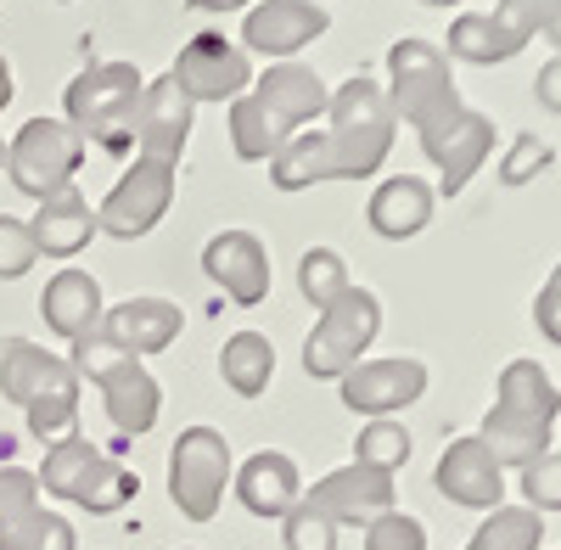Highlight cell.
<instances>
[{
  "label": "cell",
  "instance_id": "obj_1",
  "mask_svg": "<svg viewBox=\"0 0 561 550\" xmlns=\"http://www.w3.org/2000/svg\"><path fill=\"white\" fill-rule=\"evenodd\" d=\"M556 416H561V393L556 382L545 377L539 359H511L500 371V393H494V410L483 416V444L500 467H528L550 449V433H556Z\"/></svg>",
  "mask_w": 561,
  "mask_h": 550
},
{
  "label": "cell",
  "instance_id": "obj_2",
  "mask_svg": "<svg viewBox=\"0 0 561 550\" xmlns=\"http://www.w3.org/2000/svg\"><path fill=\"white\" fill-rule=\"evenodd\" d=\"M325 163H332V180H370L388 152H393V102L388 90L370 79V73H354L332 90V107H325Z\"/></svg>",
  "mask_w": 561,
  "mask_h": 550
},
{
  "label": "cell",
  "instance_id": "obj_3",
  "mask_svg": "<svg viewBox=\"0 0 561 550\" xmlns=\"http://www.w3.org/2000/svg\"><path fill=\"white\" fill-rule=\"evenodd\" d=\"M0 393H7L34 438H68L79 422V371L68 359L45 354L39 343L23 337H0Z\"/></svg>",
  "mask_w": 561,
  "mask_h": 550
},
{
  "label": "cell",
  "instance_id": "obj_4",
  "mask_svg": "<svg viewBox=\"0 0 561 550\" xmlns=\"http://www.w3.org/2000/svg\"><path fill=\"white\" fill-rule=\"evenodd\" d=\"M388 102H393V118L415 124L421 147L438 141L444 129H455L460 113H466L455 73H449V57L433 39H415V34L388 51Z\"/></svg>",
  "mask_w": 561,
  "mask_h": 550
},
{
  "label": "cell",
  "instance_id": "obj_5",
  "mask_svg": "<svg viewBox=\"0 0 561 550\" xmlns=\"http://www.w3.org/2000/svg\"><path fill=\"white\" fill-rule=\"evenodd\" d=\"M68 365L79 371V382H96V388H102V404H107V416H113L118 433L140 438V433H152V427H158V410H163L158 377H152L135 354L113 348V343L102 337V326H96V332H84V337L73 343Z\"/></svg>",
  "mask_w": 561,
  "mask_h": 550
},
{
  "label": "cell",
  "instance_id": "obj_6",
  "mask_svg": "<svg viewBox=\"0 0 561 550\" xmlns=\"http://www.w3.org/2000/svg\"><path fill=\"white\" fill-rule=\"evenodd\" d=\"M34 478H39V494L68 500V506H84L96 517L129 506V500L140 494V478L129 467L107 461V455L90 438H79V433H68V438H57L51 449H45V461H39Z\"/></svg>",
  "mask_w": 561,
  "mask_h": 550
},
{
  "label": "cell",
  "instance_id": "obj_7",
  "mask_svg": "<svg viewBox=\"0 0 561 550\" xmlns=\"http://www.w3.org/2000/svg\"><path fill=\"white\" fill-rule=\"evenodd\" d=\"M534 34H545L561 57V0H500L494 12H460L449 23V57L483 68L511 62Z\"/></svg>",
  "mask_w": 561,
  "mask_h": 550
},
{
  "label": "cell",
  "instance_id": "obj_8",
  "mask_svg": "<svg viewBox=\"0 0 561 550\" xmlns=\"http://www.w3.org/2000/svg\"><path fill=\"white\" fill-rule=\"evenodd\" d=\"M140 90H147V79L135 73V62H96V68H84L68 84V96H62L68 124L79 129V141H96L107 152H124Z\"/></svg>",
  "mask_w": 561,
  "mask_h": 550
},
{
  "label": "cell",
  "instance_id": "obj_9",
  "mask_svg": "<svg viewBox=\"0 0 561 550\" xmlns=\"http://www.w3.org/2000/svg\"><path fill=\"white\" fill-rule=\"evenodd\" d=\"M377 332H382L377 293L348 287L337 303H325L314 314V332L304 337V371L314 382H337L343 371H354V365L365 359V348L377 343Z\"/></svg>",
  "mask_w": 561,
  "mask_h": 550
},
{
  "label": "cell",
  "instance_id": "obj_10",
  "mask_svg": "<svg viewBox=\"0 0 561 550\" xmlns=\"http://www.w3.org/2000/svg\"><path fill=\"white\" fill-rule=\"evenodd\" d=\"M79 163H84V141L68 118H28L7 141V174L23 197H51L73 186Z\"/></svg>",
  "mask_w": 561,
  "mask_h": 550
},
{
  "label": "cell",
  "instance_id": "obj_11",
  "mask_svg": "<svg viewBox=\"0 0 561 550\" xmlns=\"http://www.w3.org/2000/svg\"><path fill=\"white\" fill-rule=\"evenodd\" d=\"M230 483V444L214 427H185L169 449V500L185 523H214Z\"/></svg>",
  "mask_w": 561,
  "mask_h": 550
},
{
  "label": "cell",
  "instance_id": "obj_12",
  "mask_svg": "<svg viewBox=\"0 0 561 550\" xmlns=\"http://www.w3.org/2000/svg\"><path fill=\"white\" fill-rule=\"evenodd\" d=\"M169 203H174V163L135 152V163L118 174V186L96 208V231L113 242H135L169 214Z\"/></svg>",
  "mask_w": 561,
  "mask_h": 550
},
{
  "label": "cell",
  "instance_id": "obj_13",
  "mask_svg": "<svg viewBox=\"0 0 561 550\" xmlns=\"http://www.w3.org/2000/svg\"><path fill=\"white\" fill-rule=\"evenodd\" d=\"M309 512H320L332 528H370L377 517H388L399 506V489H393V472H377V467H337L325 472L309 494H298Z\"/></svg>",
  "mask_w": 561,
  "mask_h": 550
},
{
  "label": "cell",
  "instance_id": "obj_14",
  "mask_svg": "<svg viewBox=\"0 0 561 550\" xmlns=\"http://www.w3.org/2000/svg\"><path fill=\"white\" fill-rule=\"evenodd\" d=\"M169 79L185 90L192 107L197 102H237V96H248V84H253V62H248L242 45H230L225 34H197V39L180 45Z\"/></svg>",
  "mask_w": 561,
  "mask_h": 550
},
{
  "label": "cell",
  "instance_id": "obj_15",
  "mask_svg": "<svg viewBox=\"0 0 561 550\" xmlns=\"http://www.w3.org/2000/svg\"><path fill=\"white\" fill-rule=\"evenodd\" d=\"M0 550H73V523L39 506V478L0 467Z\"/></svg>",
  "mask_w": 561,
  "mask_h": 550
},
{
  "label": "cell",
  "instance_id": "obj_16",
  "mask_svg": "<svg viewBox=\"0 0 561 550\" xmlns=\"http://www.w3.org/2000/svg\"><path fill=\"white\" fill-rule=\"evenodd\" d=\"M337 393H343V404L354 410V416H393V410H404V404H415L421 393H427V365L421 359H404V354H393V359H359L354 371H343L337 377Z\"/></svg>",
  "mask_w": 561,
  "mask_h": 550
},
{
  "label": "cell",
  "instance_id": "obj_17",
  "mask_svg": "<svg viewBox=\"0 0 561 550\" xmlns=\"http://www.w3.org/2000/svg\"><path fill=\"white\" fill-rule=\"evenodd\" d=\"M332 28L320 0H259L242 18V51L253 57H298L309 39Z\"/></svg>",
  "mask_w": 561,
  "mask_h": 550
},
{
  "label": "cell",
  "instance_id": "obj_18",
  "mask_svg": "<svg viewBox=\"0 0 561 550\" xmlns=\"http://www.w3.org/2000/svg\"><path fill=\"white\" fill-rule=\"evenodd\" d=\"M253 102L270 113V124L287 135L304 129V124H314L325 107H332V90H325V79L314 73V68H304V62H270L259 79H253Z\"/></svg>",
  "mask_w": 561,
  "mask_h": 550
},
{
  "label": "cell",
  "instance_id": "obj_19",
  "mask_svg": "<svg viewBox=\"0 0 561 550\" xmlns=\"http://www.w3.org/2000/svg\"><path fill=\"white\" fill-rule=\"evenodd\" d=\"M192 102H185V90L163 73L140 90L135 102V118H129V141L140 147V158H163V163H180L185 152V135H192Z\"/></svg>",
  "mask_w": 561,
  "mask_h": 550
},
{
  "label": "cell",
  "instance_id": "obj_20",
  "mask_svg": "<svg viewBox=\"0 0 561 550\" xmlns=\"http://www.w3.org/2000/svg\"><path fill=\"white\" fill-rule=\"evenodd\" d=\"M203 270H208V282L242 309H259L270 298V253L253 231H219L203 248Z\"/></svg>",
  "mask_w": 561,
  "mask_h": 550
},
{
  "label": "cell",
  "instance_id": "obj_21",
  "mask_svg": "<svg viewBox=\"0 0 561 550\" xmlns=\"http://www.w3.org/2000/svg\"><path fill=\"white\" fill-rule=\"evenodd\" d=\"M433 483H438L444 500H455V506H472V512L505 506V467L489 455L483 438H455V444L438 455Z\"/></svg>",
  "mask_w": 561,
  "mask_h": 550
},
{
  "label": "cell",
  "instance_id": "obj_22",
  "mask_svg": "<svg viewBox=\"0 0 561 550\" xmlns=\"http://www.w3.org/2000/svg\"><path fill=\"white\" fill-rule=\"evenodd\" d=\"M180 326H185V314H180V303H169V298H124V303L102 309V337H107L113 348L135 354V359L163 354V348L180 337Z\"/></svg>",
  "mask_w": 561,
  "mask_h": 550
},
{
  "label": "cell",
  "instance_id": "obj_23",
  "mask_svg": "<svg viewBox=\"0 0 561 550\" xmlns=\"http://www.w3.org/2000/svg\"><path fill=\"white\" fill-rule=\"evenodd\" d=\"M421 152H427V158H433V169H438V192H444V197H455V192L472 186V174L489 163V152H494V118H483V113L466 107V113H460V124H455V129H444L438 141H427Z\"/></svg>",
  "mask_w": 561,
  "mask_h": 550
},
{
  "label": "cell",
  "instance_id": "obj_24",
  "mask_svg": "<svg viewBox=\"0 0 561 550\" xmlns=\"http://www.w3.org/2000/svg\"><path fill=\"white\" fill-rule=\"evenodd\" d=\"M304 494V478H298V461L280 449H259L242 461L237 472V500L253 512V517H287Z\"/></svg>",
  "mask_w": 561,
  "mask_h": 550
},
{
  "label": "cell",
  "instance_id": "obj_25",
  "mask_svg": "<svg viewBox=\"0 0 561 550\" xmlns=\"http://www.w3.org/2000/svg\"><path fill=\"white\" fill-rule=\"evenodd\" d=\"M39 314H45V326H51L57 337L79 343L84 332H96L102 326V282L90 270H62L45 282L39 293Z\"/></svg>",
  "mask_w": 561,
  "mask_h": 550
},
{
  "label": "cell",
  "instance_id": "obj_26",
  "mask_svg": "<svg viewBox=\"0 0 561 550\" xmlns=\"http://www.w3.org/2000/svg\"><path fill=\"white\" fill-rule=\"evenodd\" d=\"M433 203H438V192H433L421 174H393V180H382V186L370 192L365 219H370V231H377V237L404 242V237H415V231H427Z\"/></svg>",
  "mask_w": 561,
  "mask_h": 550
},
{
  "label": "cell",
  "instance_id": "obj_27",
  "mask_svg": "<svg viewBox=\"0 0 561 550\" xmlns=\"http://www.w3.org/2000/svg\"><path fill=\"white\" fill-rule=\"evenodd\" d=\"M34 231V248L51 253V259H73L90 237H96V214H90L84 192L79 186H62L51 197H39V214L28 219Z\"/></svg>",
  "mask_w": 561,
  "mask_h": 550
},
{
  "label": "cell",
  "instance_id": "obj_28",
  "mask_svg": "<svg viewBox=\"0 0 561 550\" xmlns=\"http://www.w3.org/2000/svg\"><path fill=\"white\" fill-rule=\"evenodd\" d=\"M219 377L230 393H242V399H259L275 377V348L264 332H237L225 348H219Z\"/></svg>",
  "mask_w": 561,
  "mask_h": 550
},
{
  "label": "cell",
  "instance_id": "obj_29",
  "mask_svg": "<svg viewBox=\"0 0 561 550\" xmlns=\"http://www.w3.org/2000/svg\"><path fill=\"white\" fill-rule=\"evenodd\" d=\"M270 180L280 192H309L320 180H332V163H325V135L320 129H298L287 147L270 158Z\"/></svg>",
  "mask_w": 561,
  "mask_h": 550
},
{
  "label": "cell",
  "instance_id": "obj_30",
  "mask_svg": "<svg viewBox=\"0 0 561 550\" xmlns=\"http://www.w3.org/2000/svg\"><path fill=\"white\" fill-rule=\"evenodd\" d=\"M225 124H230V147H237V158H242V163H270L280 147H287V135H280V129L270 124V113L253 102V90L230 102Z\"/></svg>",
  "mask_w": 561,
  "mask_h": 550
},
{
  "label": "cell",
  "instance_id": "obj_31",
  "mask_svg": "<svg viewBox=\"0 0 561 550\" xmlns=\"http://www.w3.org/2000/svg\"><path fill=\"white\" fill-rule=\"evenodd\" d=\"M545 539V517L528 506H494L483 517V528L466 539V550H539Z\"/></svg>",
  "mask_w": 561,
  "mask_h": 550
},
{
  "label": "cell",
  "instance_id": "obj_32",
  "mask_svg": "<svg viewBox=\"0 0 561 550\" xmlns=\"http://www.w3.org/2000/svg\"><path fill=\"white\" fill-rule=\"evenodd\" d=\"M348 287H354V282H348L343 253H332V248H309V253L298 259V293L314 303V314H320L325 303H337Z\"/></svg>",
  "mask_w": 561,
  "mask_h": 550
},
{
  "label": "cell",
  "instance_id": "obj_33",
  "mask_svg": "<svg viewBox=\"0 0 561 550\" xmlns=\"http://www.w3.org/2000/svg\"><path fill=\"white\" fill-rule=\"evenodd\" d=\"M354 461H359V467H377V472H399V467L410 461V433H404V422H393V416L365 422L359 438H354Z\"/></svg>",
  "mask_w": 561,
  "mask_h": 550
},
{
  "label": "cell",
  "instance_id": "obj_34",
  "mask_svg": "<svg viewBox=\"0 0 561 550\" xmlns=\"http://www.w3.org/2000/svg\"><path fill=\"white\" fill-rule=\"evenodd\" d=\"M523 500H528V512H561V449L539 455V461L523 467Z\"/></svg>",
  "mask_w": 561,
  "mask_h": 550
},
{
  "label": "cell",
  "instance_id": "obj_35",
  "mask_svg": "<svg viewBox=\"0 0 561 550\" xmlns=\"http://www.w3.org/2000/svg\"><path fill=\"white\" fill-rule=\"evenodd\" d=\"M280 545H287V550H337V528L298 500V506L280 517Z\"/></svg>",
  "mask_w": 561,
  "mask_h": 550
},
{
  "label": "cell",
  "instance_id": "obj_36",
  "mask_svg": "<svg viewBox=\"0 0 561 550\" xmlns=\"http://www.w3.org/2000/svg\"><path fill=\"white\" fill-rule=\"evenodd\" d=\"M34 259H39V248H34L28 219L0 214V282H18V275H28Z\"/></svg>",
  "mask_w": 561,
  "mask_h": 550
},
{
  "label": "cell",
  "instance_id": "obj_37",
  "mask_svg": "<svg viewBox=\"0 0 561 550\" xmlns=\"http://www.w3.org/2000/svg\"><path fill=\"white\" fill-rule=\"evenodd\" d=\"M550 169V147L539 141V135H517V141H511V152L500 158V186H528L534 174H545Z\"/></svg>",
  "mask_w": 561,
  "mask_h": 550
},
{
  "label": "cell",
  "instance_id": "obj_38",
  "mask_svg": "<svg viewBox=\"0 0 561 550\" xmlns=\"http://www.w3.org/2000/svg\"><path fill=\"white\" fill-rule=\"evenodd\" d=\"M365 550H427V528L404 512H388L365 528Z\"/></svg>",
  "mask_w": 561,
  "mask_h": 550
},
{
  "label": "cell",
  "instance_id": "obj_39",
  "mask_svg": "<svg viewBox=\"0 0 561 550\" xmlns=\"http://www.w3.org/2000/svg\"><path fill=\"white\" fill-rule=\"evenodd\" d=\"M534 326L545 332V343L561 348V264L550 270V282H545L539 298H534Z\"/></svg>",
  "mask_w": 561,
  "mask_h": 550
},
{
  "label": "cell",
  "instance_id": "obj_40",
  "mask_svg": "<svg viewBox=\"0 0 561 550\" xmlns=\"http://www.w3.org/2000/svg\"><path fill=\"white\" fill-rule=\"evenodd\" d=\"M534 102H539L545 113H561V57H550V62L539 68V79H534Z\"/></svg>",
  "mask_w": 561,
  "mask_h": 550
},
{
  "label": "cell",
  "instance_id": "obj_41",
  "mask_svg": "<svg viewBox=\"0 0 561 550\" xmlns=\"http://www.w3.org/2000/svg\"><path fill=\"white\" fill-rule=\"evenodd\" d=\"M185 7H192V12H242L248 0H185Z\"/></svg>",
  "mask_w": 561,
  "mask_h": 550
},
{
  "label": "cell",
  "instance_id": "obj_42",
  "mask_svg": "<svg viewBox=\"0 0 561 550\" xmlns=\"http://www.w3.org/2000/svg\"><path fill=\"white\" fill-rule=\"evenodd\" d=\"M7 102H12V62L0 57V113H7Z\"/></svg>",
  "mask_w": 561,
  "mask_h": 550
},
{
  "label": "cell",
  "instance_id": "obj_43",
  "mask_svg": "<svg viewBox=\"0 0 561 550\" xmlns=\"http://www.w3.org/2000/svg\"><path fill=\"white\" fill-rule=\"evenodd\" d=\"M421 7H460V0H421Z\"/></svg>",
  "mask_w": 561,
  "mask_h": 550
},
{
  "label": "cell",
  "instance_id": "obj_44",
  "mask_svg": "<svg viewBox=\"0 0 561 550\" xmlns=\"http://www.w3.org/2000/svg\"><path fill=\"white\" fill-rule=\"evenodd\" d=\"M0 163H7V141H0Z\"/></svg>",
  "mask_w": 561,
  "mask_h": 550
}]
</instances>
